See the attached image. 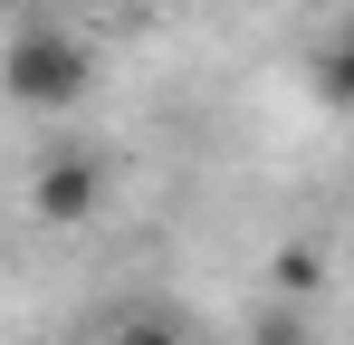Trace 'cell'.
<instances>
[{
  "mask_svg": "<svg viewBox=\"0 0 354 345\" xmlns=\"http://www.w3.org/2000/svg\"><path fill=\"white\" fill-rule=\"evenodd\" d=\"M86 77H96V57L77 48L67 29H48V19H19V29H10V96H19V106H39V115L77 106Z\"/></svg>",
  "mask_w": 354,
  "mask_h": 345,
  "instance_id": "1",
  "label": "cell"
},
{
  "mask_svg": "<svg viewBox=\"0 0 354 345\" xmlns=\"http://www.w3.org/2000/svg\"><path fill=\"white\" fill-rule=\"evenodd\" d=\"M96 211V163L86 154H58V163L39 172V221H86Z\"/></svg>",
  "mask_w": 354,
  "mask_h": 345,
  "instance_id": "2",
  "label": "cell"
},
{
  "mask_svg": "<svg viewBox=\"0 0 354 345\" xmlns=\"http://www.w3.org/2000/svg\"><path fill=\"white\" fill-rule=\"evenodd\" d=\"M316 87H326V106H354V29L316 57Z\"/></svg>",
  "mask_w": 354,
  "mask_h": 345,
  "instance_id": "3",
  "label": "cell"
},
{
  "mask_svg": "<svg viewBox=\"0 0 354 345\" xmlns=\"http://www.w3.org/2000/svg\"><path fill=\"white\" fill-rule=\"evenodd\" d=\"M278 288H288V297H316V288H326V259H316V249H278Z\"/></svg>",
  "mask_w": 354,
  "mask_h": 345,
  "instance_id": "4",
  "label": "cell"
},
{
  "mask_svg": "<svg viewBox=\"0 0 354 345\" xmlns=\"http://www.w3.org/2000/svg\"><path fill=\"white\" fill-rule=\"evenodd\" d=\"M115 345H182V336H173V326H153V317H144V326H124Z\"/></svg>",
  "mask_w": 354,
  "mask_h": 345,
  "instance_id": "5",
  "label": "cell"
},
{
  "mask_svg": "<svg viewBox=\"0 0 354 345\" xmlns=\"http://www.w3.org/2000/svg\"><path fill=\"white\" fill-rule=\"evenodd\" d=\"M259 345H297V317H268V326H259Z\"/></svg>",
  "mask_w": 354,
  "mask_h": 345,
  "instance_id": "6",
  "label": "cell"
},
{
  "mask_svg": "<svg viewBox=\"0 0 354 345\" xmlns=\"http://www.w3.org/2000/svg\"><path fill=\"white\" fill-rule=\"evenodd\" d=\"M39 10H48V0H10V19H39Z\"/></svg>",
  "mask_w": 354,
  "mask_h": 345,
  "instance_id": "7",
  "label": "cell"
},
{
  "mask_svg": "<svg viewBox=\"0 0 354 345\" xmlns=\"http://www.w3.org/2000/svg\"><path fill=\"white\" fill-rule=\"evenodd\" d=\"M58 10H106V0H58Z\"/></svg>",
  "mask_w": 354,
  "mask_h": 345,
  "instance_id": "8",
  "label": "cell"
}]
</instances>
